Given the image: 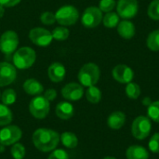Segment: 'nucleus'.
<instances>
[{"label": "nucleus", "instance_id": "nucleus-7", "mask_svg": "<svg viewBox=\"0 0 159 159\" xmlns=\"http://www.w3.org/2000/svg\"><path fill=\"white\" fill-rule=\"evenodd\" d=\"M19 36L15 31L7 30L0 36V50L5 55L13 54L19 46Z\"/></svg>", "mask_w": 159, "mask_h": 159}, {"label": "nucleus", "instance_id": "nucleus-33", "mask_svg": "<svg viewBox=\"0 0 159 159\" xmlns=\"http://www.w3.org/2000/svg\"><path fill=\"white\" fill-rule=\"evenodd\" d=\"M40 21L45 25H52L56 22L55 13L51 11H45L40 15Z\"/></svg>", "mask_w": 159, "mask_h": 159}, {"label": "nucleus", "instance_id": "nucleus-21", "mask_svg": "<svg viewBox=\"0 0 159 159\" xmlns=\"http://www.w3.org/2000/svg\"><path fill=\"white\" fill-rule=\"evenodd\" d=\"M60 141L61 142L62 145L68 149H74L78 145L77 136L71 131H65V132L61 133Z\"/></svg>", "mask_w": 159, "mask_h": 159}, {"label": "nucleus", "instance_id": "nucleus-29", "mask_svg": "<svg viewBox=\"0 0 159 159\" xmlns=\"http://www.w3.org/2000/svg\"><path fill=\"white\" fill-rule=\"evenodd\" d=\"M10 154L14 159H23L26 154V149L23 144L16 143L13 145H11Z\"/></svg>", "mask_w": 159, "mask_h": 159}, {"label": "nucleus", "instance_id": "nucleus-32", "mask_svg": "<svg viewBox=\"0 0 159 159\" xmlns=\"http://www.w3.org/2000/svg\"><path fill=\"white\" fill-rule=\"evenodd\" d=\"M116 7V0H101L99 3V8L102 10V12H111L113 9Z\"/></svg>", "mask_w": 159, "mask_h": 159}, {"label": "nucleus", "instance_id": "nucleus-31", "mask_svg": "<svg viewBox=\"0 0 159 159\" xmlns=\"http://www.w3.org/2000/svg\"><path fill=\"white\" fill-rule=\"evenodd\" d=\"M147 14L151 20H159V0H153L148 6Z\"/></svg>", "mask_w": 159, "mask_h": 159}, {"label": "nucleus", "instance_id": "nucleus-20", "mask_svg": "<svg viewBox=\"0 0 159 159\" xmlns=\"http://www.w3.org/2000/svg\"><path fill=\"white\" fill-rule=\"evenodd\" d=\"M126 157L127 159H148L149 153L143 146L134 144L127 149Z\"/></svg>", "mask_w": 159, "mask_h": 159}, {"label": "nucleus", "instance_id": "nucleus-36", "mask_svg": "<svg viewBox=\"0 0 159 159\" xmlns=\"http://www.w3.org/2000/svg\"><path fill=\"white\" fill-rule=\"evenodd\" d=\"M48 102H53L57 98V91L54 89H48L43 95Z\"/></svg>", "mask_w": 159, "mask_h": 159}, {"label": "nucleus", "instance_id": "nucleus-30", "mask_svg": "<svg viewBox=\"0 0 159 159\" xmlns=\"http://www.w3.org/2000/svg\"><path fill=\"white\" fill-rule=\"evenodd\" d=\"M147 116L154 122L159 123V101L153 102L147 108Z\"/></svg>", "mask_w": 159, "mask_h": 159}, {"label": "nucleus", "instance_id": "nucleus-28", "mask_svg": "<svg viewBox=\"0 0 159 159\" xmlns=\"http://www.w3.org/2000/svg\"><path fill=\"white\" fill-rule=\"evenodd\" d=\"M53 39L57 41H64L68 39L70 35V31L65 26H59L54 28V30L51 32Z\"/></svg>", "mask_w": 159, "mask_h": 159}, {"label": "nucleus", "instance_id": "nucleus-27", "mask_svg": "<svg viewBox=\"0 0 159 159\" xmlns=\"http://www.w3.org/2000/svg\"><path fill=\"white\" fill-rule=\"evenodd\" d=\"M125 90H126V95L128 96V98H129L131 100H136L141 95L140 86L137 83H134L132 81L127 84Z\"/></svg>", "mask_w": 159, "mask_h": 159}, {"label": "nucleus", "instance_id": "nucleus-15", "mask_svg": "<svg viewBox=\"0 0 159 159\" xmlns=\"http://www.w3.org/2000/svg\"><path fill=\"white\" fill-rule=\"evenodd\" d=\"M48 75L51 82L60 83L63 81L66 75V69L64 65L59 61L52 62L48 69Z\"/></svg>", "mask_w": 159, "mask_h": 159}, {"label": "nucleus", "instance_id": "nucleus-1", "mask_svg": "<svg viewBox=\"0 0 159 159\" xmlns=\"http://www.w3.org/2000/svg\"><path fill=\"white\" fill-rule=\"evenodd\" d=\"M61 135L54 129L39 128L34 130L32 141L34 147L43 153H48L55 150L60 143Z\"/></svg>", "mask_w": 159, "mask_h": 159}, {"label": "nucleus", "instance_id": "nucleus-11", "mask_svg": "<svg viewBox=\"0 0 159 159\" xmlns=\"http://www.w3.org/2000/svg\"><path fill=\"white\" fill-rule=\"evenodd\" d=\"M138 11V0H117L116 2V13L124 20L133 19Z\"/></svg>", "mask_w": 159, "mask_h": 159}, {"label": "nucleus", "instance_id": "nucleus-41", "mask_svg": "<svg viewBox=\"0 0 159 159\" xmlns=\"http://www.w3.org/2000/svg\"><path fill=\"white\" fill-rule=\"evenodd\" d=\"M103 159H116V157H104Z\"/></svg>", "mask_w": 159, "mask_h": 159}, {"label": "nucleus", "instance_id": "nucleus-26", "mask_svg": "<svg viewBox=\"0 0 159 159\" xmlns=\"http://www.w3.org/2000/svg\"><path fill=\"white\" fill-rule=\"evenodd\" d=\"M17 100V93L13 89H7L3 91L1 94V101L2 103L5 105H12L16 102Z\"/></svg>", "mask_w": 159, "mask_h": 159}, {"label": "nucleus", "instance_id": "nucleus-17", "mask_svg": "<svg viewBox=\"0 0 159 159\" xmlns=\"http://www.w3.org/2000/svg\"><path fill=\"white\" fill-rule=\"evenodd\" d=\"M117 33L118 34L127 40H129L134 37L136 33L135 25L129 20H123L119 21L117 25Z\"/></svg>", "mask_w": 159, "mask_h": 159}, {"label": "nucleus", "instance_id": "nucleus-39", "mask_svg": "<svg viewBox=\"0 0 159 159\" xmlns=\"http://www.w3.org/2000/svg\"><path fill=\"white\" fill-rule=\"evenodd\" d=\"M5 15V7L0 5V19H2Z\"/></svg>", "mask_w": 159, "mask_h": 159}, {"label": "nucleus", "instance_id": "nucleus-22", "mask_svg": "<svg viewBox=\"0 0 159 159\" xmlns=\"http://www.w3.org/2000/svg\"><path fill=\"white\" fill-rule=\"evenodd\" d=\"M13 120V114L7 105L0 103V127L10 125Z\"/></svg>", "mask_w": 159, "mask_h": 159}, {"label": "nucleus", "instance_id": "nucleus-8", "mask_svg": "<svg viewBox=\"0 0 159 159\" xmlns=\"http://www.w3.org/2000/svg\"><path fill=\"white\" fill-rule=\"evenodd\" d=\"M22 137V130L16 125H7L0 129V144L10 146L18 143Z\"/></svg>", "mask_w": 159, "mask_h": 159}, {"label": "nucleus", "instance_id": "nucleus-34", "mask_svg": "<svg viewBox=\"0 0 159 159\" xmlns=\"http://www.w3.org/2000/svg\"><path fill=\"white\" fill-rule=\"evenodd\" d=\"M149 150L154 154L159 153V132L153 134V136L150 138L148 143Z\"/></svg>", "mask_w": 159, "mask_h": 159}, {"label": "nucleus", "instance_id": "nucleus-37", "mask_svg": "<svg viewBox=\"0 0 159 159\" xmlns=\"http://www.w3.org/2000/svg\"><path fill=\"white\" fill-rule=\"evenodd\" d=\"M21 0H0V5L4 7H12L20 3Z\"/></svg>", "mask_w": 159, "mask_h": 159}, {"label": "nucleus", "instance_id": "nucleus-2", "mask_svg": "<svg viewBox=\"0 0 159 159\" xmlns=\"http://www.w3.org/2000/svg\"><path fill=\"white\" fill-rule=\"evenodd\" d=\"M36 60V53L30 47H22L17 49L12 57V64L20 70L29 69L34 65Z\"/></svg>", "mask_w": 159, "mask_h": 159}, {"label": "nucleus", "instance_id": "nucleus-23", "mask_svg": "<svg viewBox=\"0 0 159 159\" xmlns=\"http://www.w3.org/2000/svg\"><path fill=\"white\" fill-rule=\"evenodd\" d=\"M86 99L89 102L96 104L99 103L102 100V91L96 86L89 87L86 91Z\"/></svg>", "mask_w": 159, "mask_h": 159}, {"label": "nucleus", "instance_id": "nucleus-13", "mask_svg": "<svg viewBox=\"0 0 159 159\" xmlns=\"http://www.w3.org/2000/svg\"><path fill=\"white\" fill-rule=\"evenodd\" d=\"M84 95V87L75 82L66 84L61 89V96L69 102H77L82 99Z\"/></svg>", "mask_w": 159, "mask_h": 159}, {"label": "nucleus", "instance_id": "nucleus-19", "mask_svg": "<svg viewBox=\"0 0 159 159\" xmlns=\"http://www.w3.org/2000/svg\"><path fill=\"white\" fill-rule=\"evenodd\" d=\"M126 123V115L123 112H113L107 118V125L112 129H120Z\"/></svg>", "mask_w": 159, "mask_h": 159}, {"label": "nucleus", "instance_id": "nucleus-14", "mask_svg": "<svg viewBox=\"0 0 159 159\" xmlns=\"http://www.w3.org/2000/svg\"><path fill=\"white\" fill-rule=\"evenodd\" d=\"M113 78L120 84H128L133 80L134 72L126 64H117L112 70Z\"/></svg>", "mask_w": 159, "mask_h": 159}, {"label": "nucleus", "instance_id": "nucleus-38", "mask_svg": "<svg viewBox=\"0 0 159 159\" xmlns=\"http://www.w3.org/2000/svg\"><path fill=\"white\" fill-rule=\"evenodd\" d=\"M152 102H153L151 101V99H150L149 97H146V98H144V99L143 100V104L145 105V106H147V107H148Z\"/></svg>", "mask_w": 159, "mask_h": 159}, {"label": "nucleus", "instance_id": "nucleus-12", "mask_svg": "<svg viewBox=\"0 0 159 159\" xmlns=\"http://www.w3.org/2000/svg\"><path fill=\"white\" fill-rule=\"evenodd\" d=\"M17 77V68L8 61L0 62V88L12 84Z\"/></svg>", "mask_w": 159, "mask_h": 159}, {"label": "nucleus", "instance_id": "nucleus-42", "mask_svg": "<svg viewBox=\"0 0 159 159\" xmlns=\"http://www.w3.org/2000/svg\"><path fill=\"white\" fill-rule=\"evenodd\" d=\"M0 99H1V93H0Z\"/></svg>", "mask_w": 159, "mask_h": 159}, {"label": "nucleus", "instance_id": "nucleus-3", "mask_svg": "<svg viewBox=\"0 0 159 159\" xmlns=\"http://www.w3.org/2000/svg\"><path fill=\"white\" fill-rule=\"evenodd\" d=\"M100 77H101V70L99 66L93 62H88L84 64L80 68L77 74L79 84L87 88L95 86L99 82Z\"/></svg>", "mask_w": 159, "mask_h": 159}, {"label": "nucleus", "instance_id": "nucleus-35", "mask_svg": "<svg viewBox=\"0 0 159 159\" xmlns=\"http://www.w3.org/2000/svg\"><path fill=\"white\" fill-rule=\"evenodd\" d=\"M48 159H69L68 153L63 149H55L48 156Z\"/></svg>", "mask_w": 159, "mask_h": 159}, {"label": "nucleus", "instance_id": "nucleus-6", "mask_svg": "<svg viewBox=\"0 0 159 159\" xmlns=\"http://www.w3.org/2000/svg\"><path fill=\"white\" fill-rule=\"evenodd\" d=\"M152 130L151 119L148 116H140L136 117L131 125V133L137 140H144L147 138Z\"/></svg>", "mask_w": 159, "mask_h": 159}, {"label": "nucleus", "instance_id": "nucleus-4", "mask_svg": "<svg viewBox=\"0 0 159 159\" xmlns=\"http://www.w3.org/2000/svg\"><path fill=\"white\" fill-rule=\"evenodd\" d=\"M56 21L61 26H72L75 24L79 19L78 9L72 5L61 7L55 13Z\"/></svg>", "mask_w": 159, "mask_h": 159}, {"label": "nucleus", "instance_id": "nucleus-5", "mask_svg": "<svg viewBox=\"0 0 159 159\" xmlns=\"http://www.w3.org/2000/svg\"><path fill=\"white\" fill-rule=\"evenodd\" d=\"M50 111V102L44 96H34L29 103V112L36 119H44Z\"/></svg>", "mask_w": 159, "mask_h": 159}, {"label": "nucleus", "instance_id": "nucleus-18", "mask_svg": "<svg viewBox=\"0 0 159 159\" xmlns=\"http://www.w3.org/2000/svg\"><path fill=\"white\" fill-rule=\"evenodd\" d=\"M23 90L26 94L30 96H38L44 92L43 85L34 78H28L24 81L22 85Z\"/></svg>", "mask_w": 159, "mask_h": 159}, {"label": "nucleus", "instance_id": "nucleus-40", "mask_svg": "<svg viewBox=\"0 0 159 159\" xmlns=\"http://www.w3.org/2000/svg\"><path fill=\"white\" fill-rule=\"evenodd\" d=\"M5 148H6V146L0 144V153H4L5 152Z\"/></svg>", "mask_w": 159, "mask_h": 159}, {"label": "nucleus", "instance_id": "nucleus-10", "mask_svg": "<svg viewBox=\"0 0 159 159\" xmlns=\"http://www.w3.org/2000/svg\"><path fill=\"white\" fill-rule=\"evenodd\" d=\"M28 36L33 44L41 48L49 46L53 40L51 32L43 27H34L31 29Z\"/></svg>", "mask_w": 159, "mask_h": 159}, {"label": "nucleus", "instance_id": "nucleus-9", "mask_svg": "<svg viewBox=\"0 0 159 159\" xmlns=\"http://www.w3.org/2000/svg\"><path fill=\"white\" fill-rule=\"evenodd\" d=\"M102 18L103 15L102 10L98 7L90 6L84 10L81 18V22L84 27L92 29L101 24V22L102 21Z\"/></svg>", "mask_w": 159, "mask_h": 159}, {"label": "nucleus", "instance_id": "nucleus-25", "mask_svg": "<svg viewBox=\"0 0 159 159\" xmlns=\"http://www.w3.org/2000/svg\"><path fill=\"white\" fill-rule=\"evenodd\" d=\"M148 48L154 52L159 51V29L151 32L146 39Z\"/></svg>", "mask_w": 159, "mask_h": 159}, {"label": "nucleus", "instance_id": "nucleus-24", "mask_svg": "<svg viewBox=\"0 0 159 159\" xmlns=\"http://www.w3.org/2000/svg\"><path fill=\"white\" fill-rule=\"evenodd\" d=\"M120 21V17L116 12H108L102 18V23L106 28H115L118 25Z\"/></svg>", "mask_w": 159, "mask_h": 159}, {"label": "nucleus", "instance_id": "nucleus-16", "mask_svg": "<svg viewBox=\"0 0 159 159\" xmlns=\"http://www.w3.org/2000/svg\"><path fill=\"white\" fill-rule=\"evenodd\" d=\"M55 114L56 116L62 120H68L72 118L75 115V108L74 105L65 101V102H61L56 105L55 108Z\"/></svg>", "mask_w": 159, "mask_h": 159}]
</instances>
